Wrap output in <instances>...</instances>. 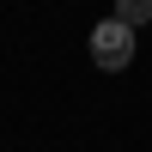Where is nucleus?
I'll return each instance as SVG.
<instances>
[{
    "label": "nucleus",
    "instance_id": "f257e3e1",
    "mask_svg": "<svg viewBox=\"0 0 152 152\" xmlns=\"http://www.w3.org/2000/svg\"><path fill=\"white\" fill-rule=\"evenodd\" d=\"M91 61H97L104 73H122V67L134 61V31L116 24V18H104V24L91 31Z\"/></svg>",
    "mask_w": 152,
    "mask_h": 152
},
{
    "label": "nucleus",
    "instance_id": "f03ea898",
    "mask_svg": "<svg viewBox=\"0 0 152 152\" xmlns=\"http://www.w3.org/2000/svg\"><path fill=\"white\" fill-rule=\"evenodd\" d=\"M146 18H152V0H122V6H116V24H128V31L146 24Z\"/></svg>",
    "mask_w": 152,
    "mask_h": 152
}]
</instances>
